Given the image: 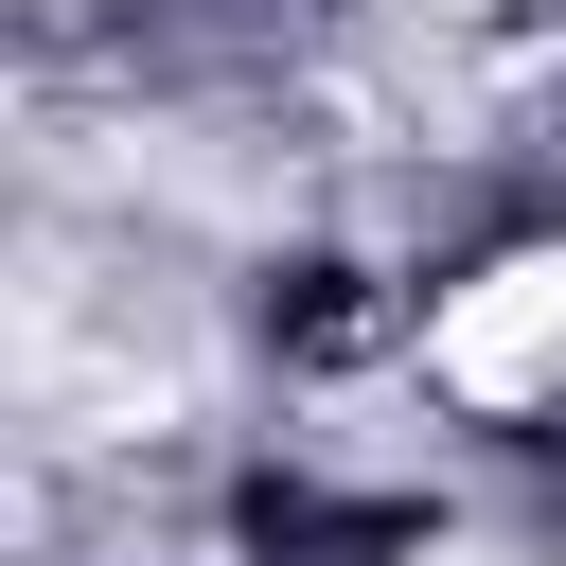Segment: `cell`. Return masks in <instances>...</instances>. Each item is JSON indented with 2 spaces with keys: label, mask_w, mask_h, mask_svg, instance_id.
I'll list each match as a JSON object with an SVG mask.
<instances>
[{
  "label": "cell",
  "mask_w": 566,
  "mask_h": 566,
  "mask_svg": "<svg viewBox=\"0 0 566 566\" xmlns=\"http://www.w3.org/2000/svg\"><path fill=\"white\" fill-rule=\"evenodd\" d=\"M424 354H442L460 407H548V389H566V248H513L495 283H460Z\"/></svg>",
  "instance_id": "1"
}]
</instances>
